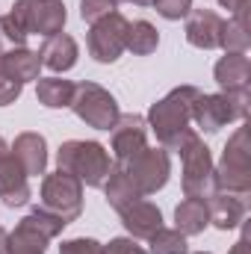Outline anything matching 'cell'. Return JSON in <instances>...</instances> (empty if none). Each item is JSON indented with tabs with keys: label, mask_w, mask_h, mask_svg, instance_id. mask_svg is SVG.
Segmentation results:
<instances>
[{
	"label": "cell",
	"mask_w": 251,
	"mask_h": 254,
	"mask_svg": "<svg viewBox=\"0 0 251 254\" xmlns=\"http://www.w3.org/2000/svg\"><path fill=\"white\" fill-rule=\"evenodd\" d=\"M30 198H33V192H30V178H27V172L21 169V163L15 160L9 142L0 136V201L15 210V207H24Z\"/></svg>",
	"instance_id": "cell-11"
},
{
	"label": "cell",
	"mask_w": 251,
	"mask_h": 254,
	"mask_svg": "<svg viewBox=\"0 0 251 254\" xmlns=\"http://www.w3.org/2000/svg\"><path fill=\"white\" fill-rule=\"evenodd\" d=\"M57 169L74 175L80 184L92 190H101L113 172V160L110 151L95 139H68L57 151Z\"/></svg>",
	"instance_id": "cell-2"
},
{
	"label": "cell",
	"mask_w": 251,
	"mask_h": 254,
	"mask_svg": "<svg viewBox=\"0 0 251 254\" xmlns=\"http://www.w3.org/2000/svg\"><path fill=\"white\" fill-rule=\"evenodd\" d=\"M9 148H12L15 160L21 163V169L27 172V178H39L48 172V142L42 133H33V130L18 133Z\"/></svg>",
	"instance_id": "cell-16"
},
{
	"label": "cell",
	"mask_w": 251,
	"mask_h": 254,
	"mask_svg": "<svg viewBox=\"0 0 251 254\" xmlns=\"http://www.w3.org/2000/svg\"><path fill=\"white\" fill-rule=\"evenodd\" d=\"M74 116L83 122V125L95 127V130H113L122 110H119V101L98 83L92 80H83V83H74V98H71V107Z\"/></svg>",
	"instance_id": "cell-4"
},
{
	"label": "cell",
	"mask_w": 251,
	"mask_h": 254,
	"mask_svg": "<svg viewBox=\"0 0 251 254\" xmlns=\"http://www.w3.org/2000/svg\"><path fill=\"white\" fill-rule=\"evenodd\" d=\"M21 92H24V83L12 80L6 71H0V107H9V104H15V101L21 98Z\"/></svg>",
	"instance_id": "cell-31"
},
{
	"label": "cell",
	"mask_w": 251,
	"mask_h": 254,
	"mask_svg": "<svg viewBox=\"0 0 251 254\" xmlns=\"http://www.w3.org/2000/svg\"><path fill=\"white\" fill-rule=\"evenodd\" d=\"M0 254H9V234L0 231Z\"/></svg>",
	"instance_id": "cell-35"
},
{
	"label": "cell",
	"mask_w": 251,
	"mask_h": 254,
	"mask_svg": "<svg viewBox=\"0 0 251 254\" xmlns=\"http://www.w3.org/2000/svg\"><path fill=\"white\" fill-rule=\"evenodd\" d=\"M104 195H107V204H110L116 213H122L127 204H133V201H139V198H142L139 190L133 187V181L125 175V169H122V166H116V163H113L110 178L104 181Z\"/></svg>",
	"instance_id": "cell-23"
},
{
	"label": "cell",
	"mask_w": 251,
	"mask_h": 254,
	"mask_svg": "<svg viewBox=\"0 0 251 254\" xmlns=\"http://www.w3.org/2000/svg\"><path fill=\"white\" fill-rule=\"evenodd\" d=\"M178 154L184 163V178H181L184 195L187 198H210L216 192V163H213V154L204 145V139L195 133Z\"/></svg>",
	"instance_id": "cell-7"
},
{
	"label": "cell",
	"mask_w": 251,
	"mask_h": 254,
	"mask_svg": "<svg viewBox=\"0 0 251 254\" xmlns=\"http://www.w3.org/2000/svg\"><path fill=\"white\" fill-rule=\"evenodd\" d=\"M195 98H198L195 86H178L166 98H160L157 104H151L145 122L157 133L160 148L178 154L189 139L198 133L192 127V104H195Z\"/></svg>",
	"instance_id": "cell-1"
},
{
	"label": "cell",
	"mask_w": 251,
	"mask_h": 254,
	"mask_svg": "<svg viewBox=\"0 0 251 254\" xmlns=\"http://www.w3.org/2000/svg\"><path fill=\"white\" fill-rule=\"evenodd\" d=\"M249 45H251V36H249V9H240L231 21H225L219 48H222L225 54H249Z\"/></svg>",
	"instance_id": "cell-24"
},
{
	"label": "cell",
	"mask_w": 251,
	"mask_h": 254,
	"mask_svg": "<svg viewBox=\"0 0 251 254\" xmlns=\"http://www.w3.org/2000/svg\"><path fill=\"white\" fill-rule=\"evenodd\" d=\"M110 145H113V163L133 160L148 148V122L136 113L119 116L116 127L110 130Z\"/></svg>",
	"instance_id": "cell-12"
},
{
	"label": "cell",
	"mask_w": 251,
	"mask_h": 254,
	"mask_svg": "<svg viewBox=\"0 0 251 254\" xmlns=\"http://www.w3.org/2000/svg\"><path fill=\"white\" fill-rule=\"evenodd\" d=\"M0 71H3V54H0Z\"/></svg>",
	"instance_id": "cell-37"
},
{
	"label": "cell",
	"mask_w": 251,
	"mask_h": 254,
	"mask_svg": "<svg viewBox=\"0 0 251 254\" xmlns=\"http://www.w3.org/2000/svg\"><path fill=\"white\" fill-rule=\"evenodd\" d=\"M222 9H228L231 15H237L240 9H249V0H216Z\"/></svg>",
	"instance_id": "cell-33"
},
{
	"label": "cell",
	"mask_w": 251,
	"mask_h": 254,
	"mask_svg": "<svg viewBox=\"0 0 251 254\" xmlns=\"http://www.w3.org/2000/svg\"><path fill=\"white\" fill-rule=\"evenodd\" d=\"M160 48V33L151 21H133L127 27V51L136 57H151Z\"/></svg>",
	"instance_id": "cell-25"
},
{
	"label": "cell",
	"mask_w": 251,
	"mask_h": 254,
	"mask_svg": "<svg viewBox=\"0 0 251 254\" xmlns=\"http://www.w3.org/2000/svg\"><path fill=\"white\" fill-rule=\"evenodd\" d=\"M113 12H119V0H80V18L86 24H95Z\"/></svg>",
	"instance_id": "cell-28"
},
{
	"label": "cell",
	"mask_w": 251,
	"mask_h": 254,
	"mask_svg": "<svg viewBox=\"0 0 251 254\" xmlns=\"http://www.w3.org/2000/svg\"><path fill=\"white\" fill-rule=\"evenodd\" d=\"M192 122L195 127H201L204 133H219L222 127H228L234 119V110L228 104V98L219 92V95H204L198 92L195 104H192Z\"/></svg>",
	"instance_id": "cell-14"
},
{
	"label": "cell",
	"mask_w": 251,
	"mask_h": 254,
	"mask_svg": "<svg viewBox=\"0 0 251 254\" xmlns=\"http://www.w3.org/2000/svg\"><path fill=\"white\" fill-rule=\"evenodd\" d=\"M9 15L21 24L27 36H42V39L63 33L68 21L63 0H15Z\"/></svg>",
	"instance_id": "cell-8"
},
{
	"label": "cell",
	"mask_w": 251,
	"mask_h": 254,
	"mask_svg": "<svg viewBox=\"0 0 251 254\" xmlns=\"http://www.w3.org/2000/svg\"><path fill=\"white\" fill-rule=\"evenodd\" d=\"M0 231H3V228H0Z\"/></svg>",
	"instance_id": "cell-39"
},
{
	"label": "cell",
	"mask_w": 251,
	"mask_h": 254,
	"mask_svg": "<svg viewBox=\"0 0 251 254\" xmlns=\"http://www.w3.org/2000/svg\"><path fill=\"white\" fill-rule=\"evenodd\" d=\"M125 169V175L133 181V187L139 190V195H154L169 184L172 175V157L166 148H145L142 154H136L127 163H116Z\"/></svg>",
	"instance_id": "cell-9"
},
{
	"label": "cell",
	"mask_w": 251,
	"mask_h": 254,
	"mask_svg": "<svg viewBox=\"0 0 251 254\" xmlns=\"http://www.w3.org/2000/svg\"><path fill=\"white\" fill-rule=\"evenodd\" d=\"M127 3H136V6H154V0H127Z\"/></svg>",
	"instance_id": "cell-36"
},
{
	"label": "cell",
	"mask_w": 251,
	"mask_h": 254,
	"mask_svg": "<svg viewBox=\"0 0 251 254\" xmlns=\"http://www.w3.org/2000/svg\"><path fill=\"white\" fill-rule=\"evenodd\" d=\"M195 254H210V252H195Z\"/></svg>",
	"instance_id": "cell-38"
},
{
	"label": "cell",
	"mask_w": 251,
	"mask_h": 254,
	"mask_svg": "<svg viewBox=\"0 0 251 254\" xmlns=\"http://www.w3.org/2000/svg\"><path fill=\"white\" fill-rule=\"evenodd\" d=\"M207 210H210V225H216L219 231H237L246 222V198L243 195H231V192H213L207 198Z\"/></svg>",
	"instance_id": "cell-17"
},
{
	"label": "cell",
	"mask_w": 251,
	"mask_h": 254,
	"mask_svg": "<svg viewBox=\"0 0 251 254\" xmlns=\"http://www.w3.org/2000/svg\"><path fill=\"white\" fill-rule=\"evenodd\" d=\"M39 57H42V65L51 68L54 74H65V71H71L77 65L80 48L68 33H57V36L45 39V45L39 48Z\"/></svg>",
	"instance_id": "cell-19"
},
{
	"label": "cell",
	"mask_w": 251,
	"mask_h": 254,
	"mask_svg": "<svg viewBox=\"0 0 251 254\" xmlns=\"http://www.w3.org/2000/svg\"><path fill=\"white\" fill-rule=\"evenodd\" d=\"M63 219L36 207L15 225V231H9V254H45L48 243L57 240L63 234Z\"/></svg>",
	"instance_id": "cell-6"
},
{
	"label": "cell",
	"mask_w": 251,
	"mask_h": 254,
	"mask_svg": "<svg viewBox=\"0 0 251 254\" xmlns=\"http://www.w3.org/2000/svg\"><path fill=\"white\" fill-rule=\"evenodd\" d=\"M222 27H225V18L216 15L213 9H192L187 15V42L198 51H216L219 42H222Z\"/></svg>",
	"instance_id": "cell-13"
},
{
	"label": "cell",
	"mask_w": 251,
	"mask_h": 254,
	"mask_svg": "<svg viewBox=\"0 0 251 254\" xmlns=\"http://www.w3.org/2000/svg\"><path fill=\"white\" fill-rule=\"evenodd\" d=\"M3 71L18 80V83H30V80H39V71H42V57L39 51H30V48H15V51H6L3 54Z\"/></svg>",
	"instance_id": "cell-21"
},
{
	"label": "cell",
	"mask_w": 251,
	"mask_h": 254,
	"mask_svg": "<svg viewBox=\"0 0 251 254\" xmlns=\"http://www.w3.org/2000/svg\"><path fill=\"white\" fill-rule=\"evenodd\" d=\"M228 254H249V231H243V237L234 243V249H231Z\"/></svg>",
	"instance_id": "cell-34"
},
{
	"label": "cell",
	"mask_w": 251,
	"mask_h": 254,
	"mask_svg": "<svg viewBox=\"0 0 251 254\" xmlns=\"http://www.w3.org/2000/svg\"><path fill=\"white\" fill-rule=\"evenodd\" d=\"M39 207L63 219L65 225L77 222L83 213V184L63 169L45 175L42 190H39Z\"/></svg>",
	"instance_id": "cell-5"
},
{
	"label": "cell",
	"mask_w": 251,
	"mask_h": 254,
	"mask_svg": "<svg viewBox=\"0 0 251 254\" xmlns=\"http://www.w3.org/2000/svg\"><path fill=\"white\" fill-rule=\"evenodd\" d=\"M36 98H39V104L48 107V110H65V107H71L74 83H71V80H63L60 74H54V77H39V80H36Z\"/></svg>",
	"instance_id": "cell-22"
},
{
	"label": "cell",
	"mask_w": 251,
	"mask_h": 254,
	"mask_svg": "<svg viewBox=\"0 0 251 254\" xmlns=\"http://www.w3.org/2000/svg\"><path fill=\"white\" fill-rule=\"evenodd\" d=\"M60 254H104V243H98L92 237H74L60 246Z\"/></svg>",
	"instance_id": "cell-30"
},
{
	"label": "cell",
	"mask_w": 251,
	"mask_h": 254,
	"mask_svg": "<svg viewBox=\"0 0 251 254\" xmlns=\"http://www.w3.org/2000/svg\"><path fill=\"white\" fill-rule=\"evenodd\" d=\"M210 225V210H207V198H184L175 207V228L184 237H198L204 234V228Z\"/></svg>",
	"instance_id": "cell-20"
},
{
	"label": "cell",
	"mask_w": 251,
	"mask_h": 254,
	"mask_svg": "<svg viewBox=\"0 0 251 254\" xmlns=\"http://www.w3.org/2000/svg\"><path fill=\"white\" fill-rule=\"evenodd\" d=\"M154 9L166 21H181L192 12V0H154Z\"/></svg>",
	"instance_id": "cell-29"
},
{
	"label": "cell",
	"mask_w": 251,
	"mask_h": 254,
	"mask_svg": "<svg viewBox=\"0 0 251 254\" xmlns=\"http://www.w3.org/2000/svg\"><path fill=\"white\" fill-rule=\"evenodd\" d=\"M213 80L219 83L222 92H243V89H249L251 60L246 54H225L213 68Z\"/></svg>",
	"instance_id": "cell-18"
},
{
	"label": "cell",
	"mask_w": 251,
	"mask_h": 254,
	"mask_svg": "<svg viewBox=\"0 0 251 254\" xmlns=\"http://www.w3.org/2000/svg\"><path fill=\"white\" fill-rule=\"evenodd\" d=\"M104 254H148V252L130 237H116V240H110L104 246Z\"/></svg>",
	"instance_id": "cell-32"
},
{
	"label": "cell",
	"mask_w": 251,
	"mask_h": 254,
	"mask_svg": "<svg viewBox=\"0 0 251 254\" xmlns=\"http://www.w3.org/2000/svg\"><path fill=\"white\" fill-rule=\"evenodd\" d=\"M127 27H130V21L122 12H113V15L89 24V36H86L89 57L101 65H113L127 51Z\"/></svg>",
	"instance_id": "cell-10"
},
{
	"label": "cell",
	"mask_w": 251,
	"mask_h": 254,
	"mask_svg": "<svg viewBox=\"0 0 251 254\" xmlns=\"http://www.w3.org/2000/svg\"><path fill=\"white\" fill-rule=\"evenodd\" d=\"M119 216H122V225H125V231L130 234V240H151V237L163 228V213H160V207H157L154 201H145V198L127 204Z\"/></svg>",
	"instance_id": "cell-15"
},
{
	"label": "cell",
	"mask_w": 251,
	"mask_h": 254,
	"mask_svg": "<svg viewBox=\"0 0 251 254\" xmlns=\"http://www.w3.org/2000/svg\"><path fill=\"white\" fill-rule=\"evenodd\" d=\"M148 254H189L187 237L178 228H160L148 240Z\"/></svg>",
	"instance_id": "cell-26"
},
{
	"label": "cell",
	"mask_w": 251,
	"mask_h": 254,
	"mask_svg": "<svg viewBox=\"0 0 251 254\" xmlns=\"http://www.w3.org/2000/svg\"><path fill=\"white\" fill-rule=\"evenodd\" d=\"M216 190L231 195H249L251 192V145L249 127H237L231 139L225 142L222 160L216 166Z\"/></svg>",
	"instance_id": "cell-3"
},
{
	"label": "cell",
	"mask_w": 251,
	"mask_h": 254,
	"mask_svg": "<svg viewBox=\"0 0 251 254\" xmlns=\"http://www.w3.org/2000/svg\"><path fill=\"white\" fill-rule=\"evenodd\" d=\"M27 33L21 30V24L12 15H0V54L15 51V48H27Z\"/></svg>",
	"instance_id": "cell-27"
}]
</instances>
